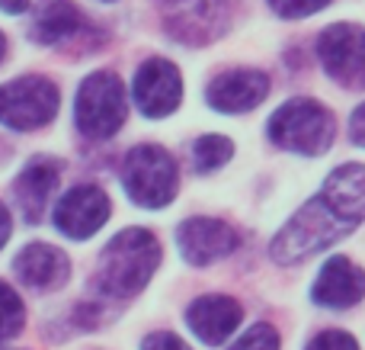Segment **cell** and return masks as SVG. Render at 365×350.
<instances>
[{"label": "cell", "mask_w": 365, "mask_h": 350, "mask_svg": "<svg viewBox=\"0 0 365 350\" xmlns=\"http://www.w3.org/2000/svg\"><path fill=\"white\" fill-rule=\"evenodd\" d=\"M365 222V167L346 164L336 167L324 190L302 206L282 225L269 244V257L276 264H298L317 251L330 248Z\"/></svg>", "instance_id": "1"}, {"label": "cell", "mask_w": 365, "mask_h": 350, "mask_svg": "<svg viewBox=\"0 0 365 350\" xmlns=\"http://www.w3.org/2000/svg\"><path fill=\"white\" fill-rule=\"evenodd\" d=\"M160 264V244L148 229H125L106 244L100 261V289L113 299L141 293Z\"/></svg>", "instance_id": "2"}, {"label": "cell", "mask_w": 365, "mask_h": 350, "mask_svg": "<svg viewBox=\"0 0 365 350\" xmlns=\"http://www.w3.org/2000/svg\"><path fill=\"white\" fill-rule=\"evenodd\" d=\"M269 139L298 154H321L334 141V116L314 100H289L269 119Z\"/></svg>", "instance_id": "3"}, {"label": "cell", "mask_w": 365, "mask_h": 350, "mask_svg": "<svg viewBox=\"0 0 365 350\" xmlns=\"http://www.w3.org/2000/svg\"><path fill=\"white\" fill-rule=\"evenodd\" d=\"M128 196L145 209H160L177 196V164L160 145H138L122 164Z\"/></svg>", "instance_id": "4"}, {"label": "cell", "mask_w": 365, "mask_h": 350, "mask_svg": "<svg viewBox=\"0 0 365 350\" xmlns=\"http://www.w3.org/2000/svg\"><path fill=\"white\" fill-rule=\"evenodd\" d=\"M77 129L87 139H109L125 122V87L115 74L96 71L77 90Z\"/></svg>", "instance_id": "5"}, {"label": "cell", "mask_w": 365, "mask_h": 350, "mask_svg": "<svg viewBox=\"0 0 365 350\" xmlns=\"http://www.w3.org/2000/svg\"><path fill=\"white\" fill-rule=\"evenodd\" d=\"M58 113V87L45 77H19L0 87V122L10 129H38Z\"/></svg>", "instance_id": "6"}, {"label": "cell", "mask_w": 365, "mask_h": 350, "mask_svg": "<svg viewBox=\"0 0 365 350\" xmlns=\"http://www.w3.org/2000/svg\"><path fill=\"white\" fill-rule=\"evenodd\" d=\"M321 64L334 81L343 87L362 90L365 87V29L353 23L327 26L317 39Z\"/></svg>", "instance_id": "7"}, {"label": "cell", "mask_w": 365, "mask_h": 350, "mask_svg": "<svg viewBox=\"0 0 365 350\" xmlns=\"http://www.w3.org/2000/svg\"><path fill=\"white\" fill-rule=\"evenodd\" d=\"M182 96V81L180 71L173 68L167 58H151L138 68L135 74V100H138L141 113L158 119V116H167L180 106Z\"/></svg>", "instance_id": "8"}, {"label": "cell", "mask_w": 365, "mask_h": 350, "mask_svg": "<svg viewBox=\"0 0 365 350\" xmlns=\"http://www.w3.org/2000/svg\"><path fill=\"white\" fill-rule=\"evenodd\" d=\"M109 219V196L100 186H74L64 193V199L55 209V225L68 238H90L93 231H100Z\"/></svg>", "instance_id": "9"}, {"label": "cell", "mask_w": 365, "mask_h": 350, "mask_svg": "<svg viewBox=\"0 0 365 350\" xmlns=\"http://www.w3.org/2000/svg\"><path fill=\"white\" fill-rule=\"evenodd\" d=\"M180 251L189 264L205 267V264L227 257L237 248V231L231 225L218 222V219H186L177 231Z\"/></svg>", "instance_id": "10"}, {"label": "cell", "mask_w": 365, "mask_h": 350, "mask_svg": "<svg viewBox=\"0 0 365 350\" xmlns=\"http://www.w3.org/2000/svg\"><path fill=\"white\" fill-rule=\"evenodd\" d=\"M266 94H269V77L250 68H234L208 87V103L221 113H244L259 106Z\"/></svg>", "instance_id": "11"}, {"label": "cell", "mask_w": 365, "mask_h": 350, "mask_svg": "<svg viewBox=\"0 0 365 350\" xmlns=\"http://www.w3.org/2000/svg\"><path fill=\"white\" fill-rule=\"evenodd\" d=\"M365 296V274L346 257H334L321 267L314 283V302L327 309H346L356 306Z\"/></svg>", "instance_id": "12"}, {"label": "cell", "mask_w": 365, "mask_h": 350, "mask_svg": "<svg viewBox=\"0 0 365 350\" xmlns=\"http://www.w3.org/2000/svg\"><path fill=\"white\" fill-rule=\"evenodd\" d=\"M240 306L227 296H202V299L192 302L186 321L192 328V334L205 344H221L227 341L240 325Z\"/></svg>", "instance_id": "13"}, {"label": "cell", "mask_w": 365, "mask_h": 350, "mask_svg": "<svg viewBox=\"0 0 365 350\" xmlns=\"http://www.w3.org/2000/svg\"><path fill=\"white\" fill-rule=\"evenodd\" d=\"M58 177H61V164L51 158H36L16 180V203L23 209L26 222H38L48 206L51 193L58 186Z\"/></svg>", "instance_id": "14"}, {"label": "cell", "mask_w": 365, "mask_h": 350, "mask_svg": "<svg viewBox=\"0 0 365 350\" xmlns=\"http://www.w3.org/2000/svg\"><path fill=\"white\" fill-rule=\"evenodd\" d=\"M16 276L29 289H58L68 280V257L51 244H29L16 257Z\"/></svg>", "instance_id": "15"}, {"label": "cell", "mask_w": 365, "mask_h": 350, "mask_svg": "<svg viewBox=\"0 0 365 350\" xmlns=\"http://www.w3.org/2000/svg\"><path fill=\"white\" fill-rule=\"evenodd\" d=\"M83 26V16L71 0H45L32 19V36L42 45H55L71 39Z\"/></svg>", "instance_id": "16"}, {"label": "cell", "mask_w": 365, "mask_h": 350, "mask_svg": "<svg viewBox=\"0 0 365 350\" xmlns=\"http://www.w3.org/2000/svg\"><path fill=\"white\" fill-rule=\"evenodd\" d=\"M231 154H234L231 139H225V135H202V139L192 145V167L199 174H208V171L225 164Z\"/></svg>", "instance_id": "17"}, {"label": "cell", "mask_w": 365, "mask_h": 350, "mask_svg": "<svg viewBox=\"0 0 365 350\" xmlns=\"http://www.w3.org/2000/svg\"><path fill=\"white\" fill-rule=\"evenodd\" d=\"M26 325V309H23V299L0 280V341H10L23 331Z\"/></svg>", "instance_id": "18"}, {"label": "cell", "mask_w": 365, "mask_h": 350, "mask_svg": "<svg viewBox=\"0 0 365 350\" xmlns=\"http://www.w3.org/2000/svg\"><path fill=\"white\" fill-rule=\"evenodd\" d=\"M231 350H279V334L272 325L259 321V325H253Z\"/></svg>", "instance_id": "19"}, {"label": "cell", "mask_w": 365, "mask_h": 350, "mask_svg": "<svg viewBox=\"0 0 365 350\" xmlns=\"http://www.w3.org/2000/svg\"><path fill=\"white\" fill-rule=\"evenodd\" d=\"M330 0H269V6L279 13V16H289V19H302L311 16V13L324 10Z\"/></svg>", "instance_id": "20"}, {"label": "cell", "mask_w": 365, "mask_h": 350, "mask_svg": "<svg viewBox=\"0 0 365 350\" xmlns=\"http://www.w3.org/2000/svg\"><path fill=\"white\" fill-rule=\"evenodd\" d=\"M308 350H359L356 341L343 331H324L308 344Z\"/></svg>", "instance_id": "21"}, {"label": "cell", "mask_w": 365, "mask_h": 350, "mask_svg": "<svg viewBox=\"0 0 365 350\" xmlns=\"http://www.w3.org/2000/svg\"><path fill=\"white\" fill-rule=\"evenodd\" d=\"M141 350H189V347L182 344L177 334H164V331H160V334H151V338L141 344Z\"/></svg>", "instance_id": "22"}, {"label": "cell", "mask_w": 365, "mask_h": 350, "mask_svg": "<svg viewBox=\"0 0 365 350\" xmlns=\"http://www.w3.org/2000/svg\"><path fill=\"white\" fill-rule=\"evenodd\" d=\"M349 135H353L356 145L365 148V103L353 113V119H349Z\"/></svg>", "instance_id": "23"}, {"label": "cell", "mask_w": 365, "mask_h": 350, "mask_svg": "<svg viewBox=\"0 0 365 350\" xmlns=\"http://www.w3.org/2000/svg\"><path fill=\"white\" fill-rule=\"evenodd\" d=\"M6 238H10V212H6L4 203H0V248L6 244Z\"/></svg>", "instance_id": "24"}, {"label": "cell", "mask_w": 365, "mask_h": 350, "mask_svg": "<svg viewBox=\"0 0 365 350\" xmlns=\"http://www.w3.org/2000/svg\"><path fill=\"white\" fill-rule=\"evenodd\" d=\"M0 6H4L6 13H23L26 6H29V0H0Z\"/></svg>", "instance_id": "25"}, {"label": "cell", "mask_w": 365, "mask_h": 350, "mask_svg": "<svg viewBox=\"0 0 365 350\" xmlns=\"http://www.w3.org/2000/svg\"><path fill=\"white\" fill-rule=\"evenodd\" d=\"M4 51H6V39H4V32H0V58H4Z\"/></svg>", "instance_id": "26"}, {"label": "cell", "mask_w": 365, "mask_h": 350, "mask_svg": "<svg viewBox=\"0 0 365 350\" xmlns=\"http://www.w3.org/2000/svg\"><path fill=\"white\" fill-rule=\"evenodd\" d=\"M164 4H180V0H164Z\"/></svg>", "instance_id": "27"}]
</instances>
